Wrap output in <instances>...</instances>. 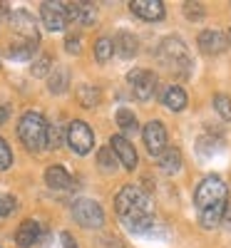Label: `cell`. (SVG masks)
<instances>
[{
  "label": "cell",
  "mask_w": 231,
  "mask_h": 248,
  "mask_svg": "<svg viewBox=\"0 0 231 248\" xmlns=\"http://www.w3.org/2000/svg\"><path fill=\"white\" fill-rule=\"evenodd\" d=\"M115 209L124 223V229L132 233H144L154 223L152 199L137 186H122L115 196Z\"/></svg>",
  "instance_id": "6da1fadb"
},
{
  "label": "cell",
  "mask_w": 231,
  "mask_h": 248,
  "mask_svg": "<svg viewBox=\"0 0 231 248\" xmlns=\"http://www.w3.org/2000/svg\"><path fill=\"white\" fill-rule=\"evenodd\" d=\"M226 199H229V189L221 181V176L212 174L206 176L194 194V203L199 211V221L204 229H216L224 221V211H226Z\"/></svg>",
  "instance_id": "7a4b0ae2"
},
{
  "label": "cell",
  "mask_w": 231,
  "mask_h": 248,
  "mask_svg": "<svg viewBox=\"0 0 231 248\" xmlns=\"http://www.w3.org/2000/svg\"><path fill=\"white\" fill-rule=\"evenodd\" d=\"M17 137L30 152L48 147V122L40 112H25L17 122Z\"/></svg>",
  "instance_id": "3957f363"
},
{
  "label": "cell",
  "mask_w": 231,
  "mask_h": 248,
  "mask_svg": "<svg viewBox=\"0 0 231 248\" xmlns=\"http://www.w3.org/2000/svg\"><path fill=\"white\" fill-rule=\"evenodd\" d=\"M159 57L166 67H172L182 75H186L192 70V60H189V50L182 43L179 37H164L162 45H159Z\"/></svg>",
  "instance_id": "277c9868"
},
{
  "label": "cell",
  "mask_w": 231,
  "mask_h": 248,
  "mask_svg": "<svg viewBox=\"0 0 231 248\" xmlns=\"http://www.w3.org/2000/svg\"><path fill=\"white\" fill-rule=\"evenodd\" d=\"M72 216L82 229H99L104 223V211L102 206L92 199H77L72 203Z\"/></svg>",
  "instance_id": "5b68a950"
},
{
  "label": "cell",
  "mask_w": 231,
  "mask_h": 248,
  "mask_svg": "<svg viewBox=\"0 0 231 248\" xmlns=\"http://www.w3.org/2000/svg\"><path fill=\"white\" fill-rule=\"evenodd\" d=\"M67 144L75 154H82V156L90 154L95 147V134L90 129V124L82 119H72L67 127Z\"/></svg>",
  "instance_id": "8992f818"
},
{
  "label": "cell",
  "mask_w": 231,
  "mask_h": 248,
  "mask_svg": "<svg viewBox=\"0 0 231 248\" xmlns=\"http://www.w3.org/2000/svg\"><path fill=\"white\" fill-rule=\"evenodd\" d=\"M130 79V87L134 92V97L139 102H149L152 94H154V87H157V75L149 72V70H132L127 75Z\"/></svg>",
  "instance_id": "52a82bcc"
},
{
  "label": "cell",
  "mask_w": 231,
  "mask_h": 248,
  "mask_svg": "<svg viewBox=\"0 0 231 248\" xmlns=\"http://www.w3.org/2000/svg\"><path fill=\"white\" fill-rule=\"evenodd\" d=\"M10 25H13V30L23 37V40H28V43H40V32H37V25H35V17L28 13V10H13L10 13Z\"/></svg>",
  "instance_id": "ba28073f"
},
{
  "label": "cell",
  "mask_w": 231,
  "mask_h": 248,
  "mask_svg": "<svg viewBox=\"0 0 231 248\" xmlns=\"http://www.w3.org/2000/svg\"><path fill=\"white\" fill-rule=\"evenodd\" d=\"M40 17L48 30L52 32H60L67 28V5L65 3H43L40 8Z\"/></svg>",
  "instance_id": "9c48e42d"
},
{
  "label": "cell",
  "mask_w": 231,
  "mask_h": 248,
  "mask_svg": "<svg viewBox=\"0 0 231 248\" xmlns=\"http://www.w3.org/2000/svg\"><path fill=\"white\" fill-rule=\"evenodd\" d=\"M110 149L117 154V159L122 161V167L127 169V171H132L134 167H137V161H139V156H137V149L132 147V141L127 139V137H122V134H115L112 139H110Z\"/></svg>",
  "instance_id": "30bf717a"
},
{
  "label": "cell",
  "mask_w": 231,
  "mask_h": 248,
  "mask_svg": "<svg viewBox=\"0 0 231 248\" xmlns=\"http://www.w3.org/2000/svg\"><path fill=\"white\" fill-rule=\"evenodd\" d=\"M142 139H144V147L152 156L162 154L166 149V129L162 127V122H149L142 132Z\"/></svg>",
  "instance_id": "8fae6325"
},
{
  "label": "cell",
  "mask_w": 231,
  "mask_h": 248,
  "mask_svg": "<svg viewBox=\"0 0 231 248\" xmlns=\"http://www.w3.org/2000/svg\"><path fill=\"white\" fill-rule=\"evenodd\" d=\"M197 43L204 55H219L229 47V37L221 30H204V32H199Z\"/></svg>",
  "instance_id": "7c38bea8"
},
{
  "label": "cell",
  "mask_w": 231,
  "mask_h": 248,
  "mask_svg": "<svg viewBox=\"0 0 231 248\" xmlns=\"http://www.w3.org/2000/svg\"><path fill=\"white\" fill-rule=\"evenodd\" d=\"M65 5H67V23H80V25L97 23V8L92 3H65Z\"/></svg>",
  "instance_id": "4fadbf2b"
},
{
  "label": "cell",
  "mask_w": 231,
  "mask_h": 248,
  "mask_svg": "<svg viewBox=\"0 0 231 248\" xmlns=\"http://www.w3.org/2000/svg\"><path fill=\"white\" fill-rule=\"evenodd\" d=\"M132 13L139 15L142 20H149V23H159L164 17V5L159 0H134L132 3Z\"/></svg>",
  "instance_id": "5bb4252c"
},
{
  "label": "cell",
  "mask_w": 231,
  "mask_h": 248,
  "mask_svg": "<svg viewBox=\"0 0 231 248\" xmlns=\"http://www.w3.org/2000/svg\"><path fill=\"white\" fill-rule=\"evenodd\" d=\"M37 241H40V223H37V221L28 218V221H23V223L17 226L15 243H17L20 248H30V246H35Z\"/></svg>",
  "instance_id": "9a60e30c"
},
{
  "label": "cell",
  "mask_w": 231,
  "mask_h": 248,
  "mask_svg": "<svg viewBox=\"0 0 231 248\" xmlns=\"http://www.w3.org/2000/svg\"><path fill=\"white\" fill-rule=\"evenodd\" d=\"M112 45H115V52L122 55L124 60H130V57L137 55V37L132 32H127V30L117 32V37L112 40Z\"/></svg>",
  "instance_id": "2e32d148"
},
{
  "label": "cell",
  "mask_w": 231,
  "mask_h": 248,
  "mask_svg": "<svg viewBox=\"0 0 231 248\" xmlns=\"http://www.w3.org/2000/svg\"><path fill=\"white\" fill-rule=\"evenodd\" d=\"M70 174L62 169V167H48L45 171V184L50 186V189H67L70 186Z\"/></svg>",
  "instance_id": "e0dca14e"
},
{
  "label": "cell",
  "mask_w": 231,
  "mask_h": 248,
  "mask_svg": "<svg viewBox=\"0 0 231 248\" xmlns=\"http://www.w3.org/2000/svg\"><path fill=\"white\" fill-rule=\"evenodd\" d=\"M159 167L164 174H177L179 167H182V152L179 149H164L162 152V159H159Z\"/></svg>",
  "instance_id": "ac0fdd59"
},
{
  "label": "cell",
  "mask_w": 231,
  "mask_h": 248,
  "mask_svg": "<svg viewBox=\"0 0 231 248\" xmlns=\"http://www.w3.org/2000/svg\"><path fill=\"white\" fill-rule=\"evenodd\" d=\"M77 102L82 107H95L102 102V92L99 87H92V85H80L77 87Z\"/></svg>",
  "instance_id": "d6986e66"
},
{
  "label": "cell",
  "mask_w": 231,
  "mask_h": 248,
  "mask_svg": "<svg viewBox=\"0 0 231 248\" xmlns=\"http://www.w3.org/2000/svg\"><path fill=\"white\" fill-rule=\"evenodd\" d=\"M164 105H166V109H172V112H182L186 107V92L182 87H169L164 92Z\"/></svg>",
  "instance_id": "ffe728a7"
},
{
  "label": "cell",
  "mask_w": 231,
  "mask_h": 248,
  "mask_svg": "<svg viewBox=\"0 0 231 248\" xmlns=\"http://www.w3.org/2000/svg\"><path fill=\"white\" fill-rule=\"evenodd\" d=\"M115 122H117V127H119L124 134H134V132H137V117H134V112L127 109V107L117 109Z\"/></svg>",
  "instance_id": "44dd1931"
},
{
  "label": "cell",
  "mask_w": 231,
  "mask_h": 248,
  "mask_svg": "<svg viewBox=\"0 0 231 248\" xmlns=\"http://www.w3.org/2000/svg\"><path fill=\"white\" fill-rule=\"evenodd\" d=\"M35 47H37V43L17 40V43H13V45H10V57H13V60H17V62H25V60H30V57H33Z\"/></svg>",
  "instance_id": "7402d4cb"
},
{
  "label": "cell",
  "mask_w": 231,
  "mask_h": 248,
  "mask_svg": "<svg viewBox=\"0 0 231 248\" xmlns=\"http://www.w3.org/2000/svg\"><path fill=\"white\" fill-rule=\"evenodd\" d=\"M67 82H70V72L67 70H55L50 77H48V90L52 94H62L67 90Z\"/></svg>",
  "instance_id": "603a6c76"
},
{
  "label": "cell",
  "mask_w": 231,
  "mask_h": 248,
  "mask_svg": "<svg viewBox=\"0 0 231 248\" xmlns=\"http://www.w3.org/2000/svg\"><path fill=\"white\" fill-rule=\"evenodd\" d=\"M112 55H115L112 40L110 37H99L97 43H95V57H97V62H110Z\"/></svg>",
  "instance_id": "cb8c5ba5"
},
{
  "label": "cell",
  "mask_w": 231,
  "mask_h": 248,
  "mask_svg": "<svg viewBox=\"0 0 231 248\" xmlns=\"http://www.w3.org/2000/svg\"><path fill=\"white\" fill-rule=\"evenodd\" d=\"M52 70V55H40L33 62V77H48Z\"/></svg>",
  "instance_id": "d4e9b609"
},
{
  "label": "cell",
  "mask_w": 231,
  "mask_h": 248,
  "mask_svg": "<svg viewBox=\"0 0 231 248\" xmlns=\"http://www.w3.org/2000/svg\"><path fill=\"white\" fill-rule=\"evenodd\" d=\"M206 149L214 154V152H221V149H224V144H221V139H216V137H212V139L204 137V139H199V154H206Z\"/></svg>",
  "instance_id": "484cf974"
},
{
  "label": "cell",
  "mask_w": 231,
  "mask_h": 248,
  "mask_svg": "<svg viewBox=\"0 0 231 248\" xmlns=\"http://www.w3.org/2000/svg\"><path fill=\"white\" fill-rule=\"evenodd\" d=\"M214 107H216V112H219L224 119H231V99H229L226 94H216V97H214Z\"/></svg>",
  "instance_id": "4316f807"
},
{
  "label": "cell",
  "mask_w": 231,
  "mask_h": 248,
  "mask_svg": "<svg viewBox=\"0 0 231 248\" xmlns=\"http://www.w3.org/2000/svg\"><path fill=\"white\" fill-rule=\"evenodd\" d=\"M10 164H13V152H10V147H8V141L0 137V171H5Z\"/></svg>",
  "instance_id": "83f0119b"
},
{
  "label": "cell",
  "mask_w": 231,
  "mask_h": 248,
  "mask_svg": "<svg viewBox=\"0 0 231 248\" xmlns=\"http://www.w3.org/2000/svg\"><path fill=\"white\" fill-rule=\"evenodd\" d=\"M97 161H99V169L102 171H115V159L110 156V149H99Z\"/></svg>",
  "instance_id": "f1b7e54d"
},
{
  "label": "cell",
  "mask_w": 231,
  "mask_h": 248,
  "mask_svg": "<svg viewBox=\"0 0 231 248\" xmlns=\"http://www.w3.org/2000/svg\"><path fill=\"white\" fill-rule=\"evenodd\" d=\"M65 50H67L70 55H80V52H82V40H80V35H67Z\"/></svg>",
  "instance_id": "f546056e"
},
{
  "label": "cell",
  "mask_w": 231,
  "mask_h": 248,
  "mask_svg": "<svg viewBox=\"0 0 231 248\" xmlns=\"http://www.w3.org/2000/svg\"><path fill=\"white\" fill-rule=\"evenodd\" d=\"M15 211V199L13 196H0V218Z\"/></svg>",
  "instance_id": "4dcf8cb0"
},
{
  "label": "cell",
  "mask_w": 231,
  "mask_h": 248,
  "mask_svg": "<svg viewBox=\"0 0 231 248\" xmlns=\"http://www.w3.org/2000/svg\"><path fill=\"white\" fill-rule=\"evenodd\" d=\"M184 15L192 17V20H199V17H204V10H201L197 3H186V5H184Z\"/></svg>",
  "instance_id": "1f68e13d"
},
{
  "label": "cell",
  "mask_w": 231,
  "mask_h": 248,
  "mask_svg": "<svg viewBox=\"0 0 231 248\" xmlns=\"http://www.w3.org/2000/svg\"><path fill=\"white\" fill-rule=\"evenodd\" d=\"M60 241H62V248H77V243H75V238H72V233H62L60 236Z\"/></svg>",
  "instance_id": "d6a6232c"
},
{
  "label": "cell",
  "mask_w": 231,
  "mask_h": 248,
  "mask_svg": "<svg viewBox=\"0 0 231 248\" xmlns=\"http://www.w3.org/2000/svg\"><path fill=\"white\" fill-rule=\"evenodd\" d=\"M10 119V105H5V102H0V124H5Z\"/></svg>",
  "instance_id": "836d02e7"
},
{
  "label": "cell",
  "mask_w": 231,
  "mask_h": 248,
  "mask_svg": "<svg viewBox=\"0 0 231 248\" xmlns=\"http://www.w3.org/2000/svg\"><path fill=\"white\" fill-rule=\"evenodd\" d=\"M3 15H8V8H5V5H0V17H3Z\"/></svg>",
  "instance_id": "e575fe53"
},
{
  "label": "cell",
  "mask_w": 231,
  "mask_h": 248,
  "mask_svg": "<svg viewBox=\"0 0 231 248\" xmlns=\"http://www.w3.org/2000/svg\"><path fill=\"white\" fill-rule=\"evenodd\" d=\"M226 37H229V40H231V32H229V35H226Z\"/></svg>",
  "instance_id": "d590c367"
}]
</instances>
